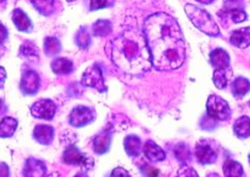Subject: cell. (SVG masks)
<instances>
[{"instance_id":"8fae6325","label":"cell","mask_w":250,"mask_h":177,"mask_svg":"<svg viewBox=\"0 0 250 177\" xmlns=\"http://www.w3.org/2000/svg\"><path fill=\"white\" fill-rule=\"evenodd\" d=\"M46 167L45 163L36 158L27 159L24 167V177H45Z\"/></svg>"},{"instance_id":"7402d4cb","label":"cell","mask_w":250,"mask_h":177,"mask_svg":"<svg viewBox=\"0 0 250 177\" xmlns=\"http://www.w3.org/2000/svg\"><path fill=\"white\" fill-rule=\"evenodd\" d=\"M250 91V82L246 78H236L232 84V92L236 98L245 96Z\"/></svg>"},{"instance_id":"b9f144b4","label":"cell","mask_w":250,"mask_h":177,"mask_svg":"<svg viewBox=\"0 0 250 177\" xmlns=\"http://www.w3.org/2000/svg\"><path fill=\"white\" fill-rule=\"evenodd\" d=\"M2 100L1 99H0V111H1V109H2Z\"/></svg>"},{"instance_id":"f1b7e54d","label":"cell","mask_w":250,"mask_h":177,"mask_svg":"<svg viewBox=\"0 0 250 177\" xmlns=\"http://www.w3.org/2000/svg\"><path fill=\"white\" fill-rule=\"evenodd\" d=\"M228 70H215L213 74V82L218 89H225L228 85V76H227Z\"/></svg>"},{"instance_id":"d4e9b609","label":"cell","mask_w":250,"mask_h":177,"mask_svg":"<svg viewBox=\"0 0 250 177\" xmlns=\"http://www.w3.org/2000/svg\"><path fill=\"white\" fill-rule=\"evenodd\" d=\"M20 55L22 57V58L37 60L39 58V50H38V47L32 42L26 41L21 46Z\"/></svg>"},{"instance_id":"f6af8a7d","label":"cell","mask_w":250,"mask_h":177,"mask_svg":"<svg viewBox=\"0 0 250 177\" xmlns=\"http://www.w3.org/2000/svg\"><path fill=\"white\" fill-rule=\"evenodd\" d=\"M249 162H250V155H249Z\"/></svg>"},{"instance_id":"74e56055","label":"cell","mask_w":250,"mask_h":177,"mask_svg":"<svg viewBox=\"0 0 250 177\" xmlns=\"http://www.w3.org/2000/svg\"><path fill=\"white\" fill-rule=\"evenodd\" d=\"M5 78H7V73H5V70L3 67L0 66V89L3 88L4 82H5Z\"/></svg>"},{"instance_id":"836d02e7","label":"cell","mask_w":250,"mask_h":177,"mask_svg":"<svg viewBox=\"0 0 250 177\" xmlns=\"http://www.w3.org/2000/svg\"><path fill=\"white\" fill-rule=\"evenodd\" d=\"M141 172L146 177H158L160 174L158 170L150 164H144V167H141Z\"/></svg>"},{"instance_id":"44dd1931","label":"cell","mask_w":250,"mask_h":177,"mask_svg":"<svg viewBox=\"0 0 250 177\" xmlns=\"http://www.w3.org/2000/svg\"><path fill=\"white\" fill-rule=\"evenodd\" d=\"M72 61L66 58H58L53 61L52 70L57 75H67L73 72Z\"/></svg>"},{"instance_id":"603a6c76","label":"cell","mask_w":250,"mask_h":177,"mask_svg":"<svg viewBox=\"0 0 250 177\" xmlns=\"http://www.w3.org/2000/svg\"><path fill=\"white\" fill-rule=\"evenodd\" d=\"M224 173L226 177H243L244 170L241 163L234 160H228L224 164Z\"/></svg>"},{"instance_id":"ba28073f","label":"cell","mask_w":250,"mask_h":177,"mask_svg":"<svg viewBox=\"0 0 250 177\" xmlns=\"http://www.w3.org/2000/svg\"><path fill=\"white\" fill-rule=\"evenodd\" d=\"M56 109L57 107L53 100L40 99L31 106L30 111H31L32 117L50 121V119H52L55 116Z\"/></svg>"},{"instance_id":"5bb4252c","label":"cell","mask_w":250,"mask_h":177,"mask_svg":"<svg viewBox=\"0 0 250 177\" xmlns=\"http://www.w3.org/2000/svg\"><path fill=\"white\" fill-rule=\"evenodd\" d=\"M144 153L146 157L152 162H160L166 159V153L163 151V148L151 140L146 142Z\"/></svg>"},{"instance_id":"f546056e","label":"cell","mask_w":250,"mask_h":177,"mask_svg":"<svg viewBox=\"0 0 250 177\" xmlns=\"http://www.w3.org/2000/svg\"><path fill=\"white\" fill-rule=\"evenodd\" d=\"M75 41L81 48H83V49L88 48L90 46V43H91V38L89 36L88 31L86 29H83V28H82V29L79 30L76 34Z\"/></svg>"},{"instance_id":"d6986e66","label":"cell","mask_w":250,"mask_h":177,"mask_svg":"<svg viewBox=\"0 0 250 177\" xmlns=\"http://www.w3.org/2000/svg\"><path fill=\"white\" fill-rule=\"evenodd\" d=\"M13 22L20 31L27 32L32 28V24H31V20H29V17L25 14V12H22L21 9L14 10Z\"/></svg>"},{"instance_id":"d590c367","label":"cell","mask_w":250,"mask_h":177,"mask_svg":"<svg viewBox=\"0 0 250 177\" xmlns=\"http://www.w3.org/2000/svg\"><path fill=\"white\" fill-rule=\"evenodd\" d=\"M8 38V30L2 24H0V44H2Z\"/></svg>"},{"instance_id":"2e32d148","label":"cell","mask_w":250,"mask_h":177,"mask_svg":"<svg viewBox=\"0 0 250 177\" xmlns=\"http://www.w3.org/2000/svg\"><path fill=\"white\" fill-rule=\"evenodd\" d=\"M230 42L238 48H247L250 46V27L241 28V29L233 31Z\"/></svg>"},{"instance_id":"ac0fdd59","label":"cell","mask_w":250,"mask_h":177,"mask_svg":"<svg viewBox=\"0 0 250 177\" xmlns=\"http://www.w3.org/2000/svg\"><path fill=\"white\" fill-rule=\"evenodd\" d=\"M124 148L128 156L137 157L141 151V141L137 136H127L124 140Z\"/></svg>"},{"instance_id":"6da1fadb","label":"cell","mask_w":250,"mask_h":177,"mask_svg":"<svg viewBox=\"0 0 250 177\" xmlns=\"http://www.w3.org/2000/svg\"><path fill=\"white\" fill-rule=\"evenodd\" d=\"M144 33L157 71H173L183 65L186 58L184 36L172 16L163 12L149 16Z\"/></svg>"},{"instance_id":"7bdbcfd3","label":"cell","mask_w":250,"mask_h":177,"mask_svg":"<svg viewBox=\"0 0 250 177\" xmlns=\"http://www.w3.org/2000/svg\"><path fill=\"white\" fill-rule=\"evenodd\" d=\"M67 1H69V2H74V1H76V0H67Z\"/></svg>"},{"instance_id":"60d3db41","label":"cell","mask_w":250,"mask_h":177,"mask_svg":"<svg viewBox=\"0 0 250 177\" xmlns=\"http://www.w3.org/2000/svg\"><path fill=\"white\" fill-rule=\"evenodd\" d=\"M74 177H89V176H88L86 173H78V174H76Z\"/></svg>"},{"instance_id":"8d00e7d4","label":"cell","mask_w":250,"mask_h":177,"mask_svg":"<svg viewBox=\"0 0 250 177\" xmlns=\"http://www.w3.org/2000/svg\"><path fill=\"white\" fill-rule=\"evenodd\" d=\"M0 177H9V167L5 163H0Z\"/></svg>"},{"instance_id":"7c38bea8","label":"cell","mask_w":250,"mask_h":177,"mask_svg":"<svg viewBox=\"0 0 250 177\" xmlns=\"http://www.w3.org/2000/svg\"><path fill=\"white\" fill-rule=\"evenodd\" d=\"M209 62L215 70H228L230 66V57L226 50L216 48L209 54Z\"/></svg>"},{"instance_id":"4fadbf2b","label":"cell","mask_w":250,"mask_h":177,"mask_svg":"<svg viewBox=\"0 0 250 177\" xmlns=\"http://www.w3.org/2000/svg\"><path fill=\"white\" fill-rule=\"evenodd\" d=\"M111 144V133L109 130H103L96 135L93 139V148L96 154L103 155L109 150Z\"/></svg>"},{"instance_id":"ffe728a7","label":"cell","mask_w":250,"mask_h":177,"mask_svg":"<svg viewBox=\"0 0 250 177\" xmlns=\"http://www.w3.org/2000/svg\"><path fill=\"white\" fill-rule=\"evenodd\" d=\"M18 128V121L15 118L5 117L0 121V138H10Z\"/></svg>"},{"instance_id":"4dcf8cb0","label":"cell","mask_w":250,"mask_h":177,"mask_svg":"<svg viewBox=\"0 0 250 177\" xmlns=\"http://www.w3.org/2000/svg\"><path fill=\"white\" fill-rule=\"evenodd\" d=\"M228 14L230 16L231 20L233 22H235V24L245 21L246 19H247V14L244 12L242 9H238V8H232V9H230Z\"/></svg>"},{"instance_id":"e575fe53","label":"cell","mask_w":250,"mask_h":177,"mask_svg":"<svg viewBox=\"0 0 250 177\" xmlns=\"http://www.w3.org/2000/svg\"><path fill=\"white\" fill-rule=\"evenodd\" d=\"M110 177H130V175L126 170L119 167L112 171Z\"/></svg>"},{"instance_id":"30bf717a","label":"cell","mask_w":250,"mask_h":177,"mask_svg":"<svg viewBox=\"0 0 250 177\" xmlns=\"http://www.w3.org/2000/svg\"><path fill=\"white\" fill-rule=\"evenodd\" d=\"M196 157L201 164H212L217 159V154L208 143L201 141L196 146Z\"/></svg>"},{"instance_id":"1f68e13d","label":"cell","mask_w":250,"mask_h":177,"mask_svg":"<svg viewBox=\"0 0 250 177\" xmlns=\"http://www.w3.org/2000/svg\"><path fill=\"white\" fill-rule=\"evenodd\" d=\"M115 0H90V10L96 11L100 9L108 8L113 4Z\"/></svg>"},{"instance_id":"277c9868","label":"cell","mask_w":250,"mask_h":177,"mask_svg":"<svg viewBox=\"0 0 250 177\" xmlns=\"http://www.w3.org/2000/svg\"><path fill=\"white\" fill-rule=\"evenodd\" d=\"M208 114L218 121H228L231 117L229 104L217 95H211L207 102Z\"/></svg>"},{"instance_id":"484cf974","label":"cell","mask_w":250,"mask_h":177,"mask_svg":"<svg viewBox=\"0 0 250 177\" xmlns=\"http://www.w3.org/2000/svg\"><path fill=\"white\" fill-rule=\"evenodd\" d=\"M92 31L95 37H106L111 32V22L106 20H99L93 24Z\"/></svg>"},{"instance_id":"f35d334b","label":"cell","mask_w":250,"mask_h":177,"mask_svg":"<svg viewBox=\"0 0 250 177\" xmlns=\"http://www.w3.org/2000/svg\"><path fill=\"white\" fill-rule=\"evenodd\" d=\"M196 1L203 3V4H211L214 1V0H196Z\"/></svg>"},{"instance_id":"83f0119b","label":"cell","mask_w":250,"mask_h":177,"mask_svg":"<svg viewBox=\"0 0 250 177\" xmlns=\"http://www.w3.org/2000/svg\"><path fill=\"white\" fill-rule=\"evenodd\" d=\"M174 155L180 162H182L183 164H186L187 161L190 160L191 152L189 150L188 145L182 142V143H179L177 146H175Z\"/></svg>"},{"instance_id":"52a82bcc","label":"cell","mask_w":250,"mask_h":177,"mask_svg":"<svg viewBox=\"0 0 250 177\" xmlns=\"http://www.w3.org/2000/svg\"><path fill=\"white\" fill-rule=\"evenodd\" d=\"M95 118V112L86 106H78L74 108L70 116V124L74 127H83L93 122Z\"/></svg>"},{"instance_id":"ee69618b","label":"cell","mask_w":250,"mask_h":177,"mask_svg":"<svg viewBox=\"0 0 250 177\" xmlns=\"http://www.w3.org/2000/svg\"><path fill=\"white\" fill-rule=\"evenodd\" d=\"M3 1H5V0H0V2H3Z\"/></svg>"},{"instance_id":"4316f807","label":"cell","mask_w":250,"mask_h":177,"mask_svg":"<svg viewBox=\"0 0 250 177\" xmlns=\"http://www.w3.org/2000/svg\"><path fill=\"white\" fill-rule=\"evenodd\" d=\"M61 50V43L56 38H46L44 41V51L49 57L58 55Z\"/></svg>"},{"instance_id":"7a4b0ae2","label":"cell","mask_w":250,"mask_h":177,"mask_svg":"<svg viewBox=\"0 0 250 177\" xmlns=\"http://www.w3.org/2000/svg\"><path fill=\"white\" fill-rule=\"evenodd\" d=\"M109 57L119 70L132 76H143L153 66L144 31L126 29L110 42Z\"/></svg>"},{"instance_id":"cb8c5ba5","label":"cell","mask_w":250,"mask_h":177,"mask_svg":"<svg viewBox=\"0 0 250 177\" xmlns=\"http://www.w3.org/2000/svg\"><path fill=\"white\" fill-rule=\"evenodd\" d=\"M31 2L33 4V7L43 15L48 16L55 11V0H31Z\"/></svg>"},{"instance_id":"3957f363","label":"cell","mask_w":250,"mask_h":177,"mask_svg":"<svg viewBox=\"0 0 250 177\" xmlns=\"http://www.w3.org/2000/svg\"><path fill=\"white\" fill-rule=\"evenodd\" d=\"M185 12L192 24L203 33L209 37H218L220 34L218 25L206 10L196 7L194 4H186Z\"/></svg>"},{"instance_id":"9c48e42d","label":"cell","mask_w":250,"mask_h":177,"mask_svg":"<svg viewBox=\"0 0 250 177\" xmlns=\"http://www.w3.org/2000/svg\"><path fill=\"white\" fill-rule=\"evenodd\" d=\"M40 77L35 71H26L22 74L21 81V92L26 95L36 94L40 89Z\"/></svg>"},{"instance_id":"9a60e30c","label":"cell","mask_w":250,"mask_h":177,"mask_svg":"<svg viewBox=\"0 0 250 177\" xmlns=\"http://www.w3.org/2000/svg\"><path fill=\"white\" fill-rule=\"evenodd\" d=\"M54 128L49 125H38L33 130V138H35L39 143L48 145L53 142L54 139Z\"/></svg>"},{"instance_id":"5b68a950","label":"cell","mask_w":250,"mask_h":177,"mask_svg":"<svg viewBox=\"0 0 250 177\" xmlns=\"http://www.w3.org/2000/svg\"><path fill=\"white\" fill-rule=\"evenodd\" d=\"M62 159H63L64 163L71 165H79L84 171L91 170L94 165L93 159L87 156L86 154L82 153L75 145H72L66 148L63 153V156H62Z\"/></svg>"},{"instance_id":"8992f818","label":"cell","mask_w":250,"mask_h":177,"mask_svg":"<svg viewBox=\"0 0 250 177\" xmlns=\"http://www.w3.org/2000/svg\"><path fill=\"white\" fill-rule=\"evenodd\" d=\"M82 83L84 87L96 89L100 92H105L107 90L104 82L103 72H102L99 64H93L87 68L83 75Z\"/></svg>"},{"instance_id":"d6a6232c","label":"cell","mask_w":250,"mask_h":177,"mask_svg":"<svg viewBox=\"0 0 250 177\" xmlns=\"http://www.w3.org/2000/svg\"><path fill=\"white\" fill-rule=\"evenodd\" d=\"M177 177H199V176L195 171V169H192L187 164H183V167L179 170Z\"/></svg>"},{"instance_id":"ab89813d","label":"cell","mask_w":250,"mask_h":177,"mask_svg":"<svg viewBox=\"0 0 250 177\" xmlns=\"http://www.w3.org/2000/svg\"><path fill=\"white\" fill-rule=\"evenodd\" d=\"M46 177H62V176H61V174H59V173H57V172H55V173H52V174H49V175H47Z\"/></svg>"},{"instance_id":"e0dca14e","label":"cell","mask_w":250,"mask_h":177,"mask_svg":"<svg viewBox=\"0 0 250 177\" xmlns=\"http://www.w3.org/2000/svg\"><path fill=\"white\" fill-rule=\"evenodd\" d=\"M233 130L237 138L247 139L250 137V118L243 116L236 119Z\"/></svg>"}]
</instances>
